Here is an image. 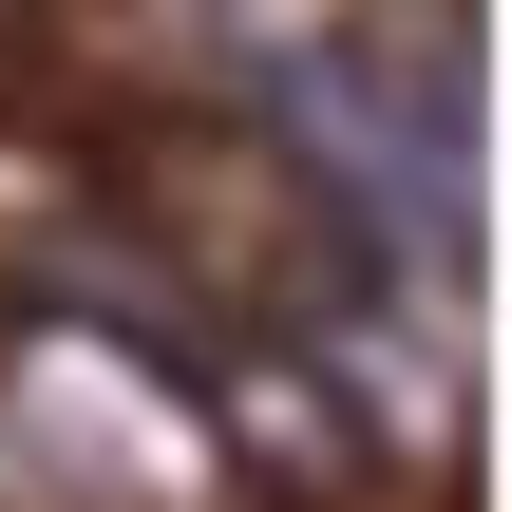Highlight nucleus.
I'll return each instance as SVG.
<instances>
[{
	"instance_id": "f257e3e1",
	"label": "nucleus",
	"mask_w": 512,
	"mask_h": 512,
	"mask_svg": "<svg viewBox=\"0 0 512 512\" xmlns=\"http://www.w3.org/2000/svg\"><path fill=\"white\" fill-rule=\"evenodd\" d=\"M266 133L418 266H475V95L437 76V57H399V38H304V57H266Z\"/></svg>"
}]
</instances>
